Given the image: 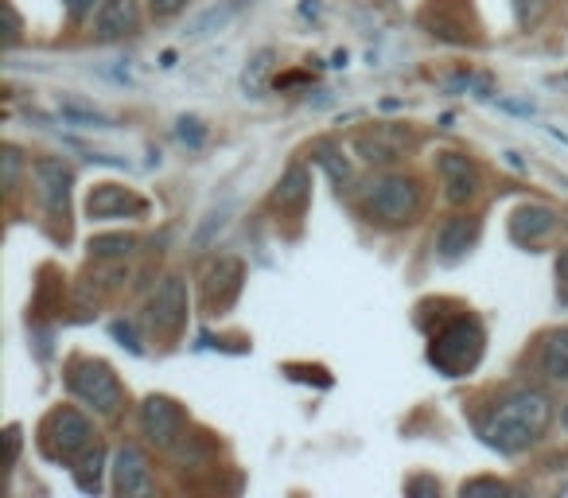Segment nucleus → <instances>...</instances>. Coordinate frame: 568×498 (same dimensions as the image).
I'll use <instances>...</instances> for the list:
<instances>
[{"instance_id":"1","label":"nucleus","mask_w":568,"mask_h":498,"mask_svg":"<svg viewBox=\"0 0 568 498\" xmlns=\"http://www.w3.org/2000/svg\"><path fill=\"white\" fill-rule=\"evenodd\" d=\"M553 421V405L549 397L537 390H518L506 401H498V409L483 421V440L498 452H522L549 428Z\"/></svg>"},{"instance_id":"2","label":"nucleus","mask_w":568,"mask_h":498,"mask_svg":"<svg viewBox=\"0 0 568 498\" xmlns=\"http://www.w3.org/2000/svg\"><path fill=\"white\" fill-rule=\"evenodd\" d=\"M479 355H483V327H479V320H471V316H460V320H452L448 327H440V335L428 347V362L436 370H444L448 378L467 374L479 362Z\"/></svg>"},{"instance_id":"3","label":"nucleus","mask_w":568,"mask_h":498,"mask_svg":"<svg viewBox=\"0 0 568 498\" xmlns=\"http://www.w3.org/2000/svg\"><path fill=\"white\" fill-rule=\"evenodd\" d=\"M366 207L378 222L386 226H401V222H413L421 211V187L409 176H386L378 179L366 195Z\"/></svg>"},{"instance_id":"4","label":"nucleus","mask_w":568,"mask_h":498,"mask_svg":"<svg viewBox=\"0 0 568 498\" xmlns=\"http://www.w3.org/2000/svg\"><path fill=\"white\" fill-rule=\"evenodd\" d=\"M67 382H71L74 397H82L90 409H98L106 417L121 409V386H117V378H113V370L106 362L78 358V362H71V378Z\"/></svg>"},{"instance_id":"5","label":"nucleus","mask_w":568,"mask_h":498,"mask_svg":"<svg viewBox=\"0 0 568 498\" xmlns=\"http://www.w3.org/2000/svg\"><path fill=\"white\" fill-rule=\"evenodd\" d=\"M90 421L78 413V409H59V413H51V421H47V452L55 456V460H74L78 452H86L90 448Z\"/></svg>"},{"instance_id":"6","label":"nucleus","mask_w":568,"mask_h":498,"mask_svg":"<svg viewBox=\"0 0 568 498\" xmlns=\"http://www.w3.org/2000/svg\"><path fill=\"white\" fill-rule=\"evenodd\" d=\"M148 323L156 335H176L187 323V288L179 277H164L148 300Z\"/></svg>"},{"instance_id":"7","label":"nucleus","mask_w":568,"mask_h":498,"mask_svg":"<svg viewBox=\"0 0 568 498\" xmlns=\"http://www.w3.org/2000/svg\"><path fill=\"white\" fill-rule=\"evenodd\" d=\"M141 428L156 448H172L179 440V432H183V413L168 397H148L141 405Z\"/></svg>"},{"instance_id":"8","label":"nucleus","mask_w":568,"mask_h":498,"mask_svg":"<svg viewBox=\"0 0 568 498\" xmlns=\"http://www.w3.org/2000/svg\"><path fill=\"white\" fill-rule=\"evenodd\" d=\"M144 211H148V203H144L141 195H133V191L117 187V183H98V187L90 191V199H86V214H90L94 222L129 218V214H144Z\"/></svg>"},{"instance_id":"9","label":"nucleus","mask_w":568,"mask_h":498,"mask_svg":"<svg viewBox=\"0 0 568 498\" xmlns=\"http://www.w3.org/2000/svg\"><path fill=\"white\" fill-rule=\"evenodd\" d=\"M242 261L238 257H218L211 269H207V281H203V296H207V308L222 312L234 304V296L242 292Z\"/></svg>"},{"instance_id":"10","label":"nucleus","mask_w":568,"mask_h":498,"mask_svg":"<svg viewBox=\"0 0 568 498\" xmlns=\"http://www.w3.org/2000/svg\"><path fill=\"white\" fill-rule=\"evenodd\" d=\"M436 168H440V179H444L452 203H467L479 195V164L475 160H467L460 152H440Z\"/></svg>"},{"instance_id":"11","label":"nucleus","mask_w":568,"mask_h":498,"mask_svg":"<svg viewBox=\"0 0 568 498\" xmlns=\"http://www.w3.org/2000/svg\"><path fill=\"white\" fill-rule=\"evenodd\" d=\"M36 183H39L43 203H47V211L67 214V203H71V168H67L63 160H39Z\"/></svg>"},{"instance_id":"12","label":"nucleus","mask_w":568,"mask_h":498,"mask_svg":"<svg viewBox=\"0 0 568 498\" xmlns=\"http://www.w3.org/2000/svg\"><path fill=\"white\" fill-rule=\"evenodd\" d=\"M137 28H141V8H137V0H102L98 20H94L98 39L133 36Z\"/></svg>"},{"instance_id":"13","label":"nucleus","mask_w":568,"mask_h":498,"mask_svg":"<svg viewBox=\"0 0 568 498\" xmlns=\"http://www.w3.org/2000/svg\"><path fill=\"white\" fill-rule=\"evenodd\" d=\"M113 487H117V495H148L152 491V471H148V460L141 456V448L129 444V448L117 452Z\"/></svg>"},{"instance_id":"14","label":"nucleus","mask_w":568,"mask_h":498,"mask_svg":"<svg viewBox=\"0 0 568 498\" xmlns=\"http://www.w3.org/2000/svg\"><path fill=\"white\" fill-rule=\"evenodd\" d=\"M479 242V218H448L444 222V230H440V238H436V249H440V257L444 261H460L467 249Z\"/></svg>"},{"instance_id":"15","label":"nucleus","mask_w":568,"mask_h":498,"mask_svg":"<svg viewBox=\"0 0 568 498\" xmlns=\"http://www.w3.org/2000/svg\"><path fill=\"white\" fill-rule=\"evenodd\" d=\"M355 148L366 164H393L401 156V148H405V137L393 133V129H374V133H362Z\"/></svg>"},{"instance_id":"16","label":"nucleus","mask_w":568,"mask_h":498,"mask_svg":"<svg viewBox=\"0 0 568 498\" xmlns=\"http://www.w3.org/2000/svg\"><path fill=\"white\" fill-rule=\"evenodd\" d=\"M308 195H312V176H308V168L292 164L281 176V183H277V191H273V207H281V211H304Z\"/></svg>"},{"instance_id":"17","label":"nucleus","mask_w":568,"mask_h":498,"mask_svg":"<svg viewBox=\"0 0 568 498\" xmlns=\"http://www.w3.org/2000/svg\"><path fill=\"white\" fill-rule=\"evenodd\" d=\"M510 230H514L518 242H541L545 234L557 230V214L549 211V207H522V211L514 214Z\"/></svg>"},{"instance_id":"18","label":"nucleus","mask_w":568,"mask_h":498,"mask_svg":"<svg viewBox=\"0 0 568 498\" xmlns=\"http://www.w3.org/2000/svg\"><path fill=\"white\" fill-rule=\"evenodd\" d=\"M541 370H545L553 382H568V327L553 331V335L541 343Z\"/></svg>"},{"instance_id":"19","label":"nucleus","mask_w":568,"mask_h":498,"mask_svg":"<svg viewBox=\"0 0 568 498\" xmlns=\"http://www.w3.org/2000/svg\"><path fill=\"white\" fill-rule=\"evenodd\" d=\"M98 475H102V448H86V460L78 463L74 479L82 491H98Z\"/></svg>"},{"instance_id":"20","label":"nucleus","mask_w":568,"mask_h":498,"mask_svg":"<svg viewBox=\"0 0 568 498\" xmlns=\"http://www.w3.org/2000/svg\"><path fill=\"white\" fill-rule=\"evenodd\" d=\"M133 238L129 234H113V238H90V253L94 257H129L133 253Z\"/></svg>"},{"instance_id":"21","label":"nucleus","mask_w":568,"mask_h":498,"mask_svg":"<svg viewBox=\"0 0 568 498\" xmlns=\"http://www.w3.org/2000/svg\"><path fill=\"white\" fill-rule=\"evenodd\" d=\"M269 67H273V51H261V55L253 59V67L246 71V78H242V86H246L249 94H257V90H261V82H265Z\"/></svg>"},{"instance_id":"22","label":"nucleus","mask_w":568,"mask_h":498,"mask_svg":"<svg viewBox=\"0 0 568 498\" xmlns=\"http://www.w3.org/2000/svg\"><path fill=\"white\" fill-rule=\"evenodd\" d=\"M545 8H549V0H514V16L522 28H533L545 16Z\"/></svg>"},{"instance_id":"23","label":"nucleus","mask_w":568,"mask_h":498,"mask_svg":"<svg viewBox=\"0 0 568 498\" xmlns=\"http://www.w3.org/2000/svg\"><path fill=\"white\" fill-rule=\"evenodd\" d=\"M463 495H510V487L498 479H475V483H463Z\"/></svg>"},{"instance_id":"24","label":"nucleus","mask_w":568,"mask_h":498,"mask_svg":"<svg viewBox=\"0 0 568 498\" xmlns=\"http://www.w3.org/2000/svg\"><path fill=\"white\" fill-rule=\"evenodd\" d=\"M320 164L327 168V172H331V179H335V183H347V179H351L347 164H343V160H339V156H335L331 148H320Z\"/></svg>"},{"instance_id":"25","label":"nucleus","mask_w":568,"mask_h":498,"mask_svg":"<svg viewBox=\"0 0 568 498\" xmlns=\"http://www.w3.org/2000/svg\"><path fill=\"white\" fill-rule=\"evenodd\" d=\"M16 168H20V152L8 148V152H4V183H8V187L16 183Z\"/></svg>"},{"instance_id":"26","label":"nucleus","mask_w":568,"mask_h":498,"mask_svg":"<svg viewBox=\"0 0 568 498\" xmlns=\"http://www.w3.org/2000/svg\"><path fill=\"white\" fill-rule=\"evenodd\" d=\"M148 4H152V12H156V16H176L187 0H148Z\"/></svg>"},{"instance_id":"27","label":"nucleus","mask_w":568,"mask_h":498,"mask_svg":"<svg viewBox=\"0 0 568 498\" xmlns=\"http://www.w3.org/2000/svg\"><path fill=\"white\" fill-rule=\"evenodd\" d=\"M63 4H67V12H71L74 20H82L86 12H94V4H98V0H63Z\"/></svg>"},{"instance_id":"28","label":"nucleus","mask_w":568,"mask_h":498,"mask_svg":"<svg viewBox=\"0 0 568 498\" xmlns=\"http://www.w3.org/2000/svg\"><path fill=\"white\" fill-rule=\"evenodd\" d=\"M557 281H561V300L568 304V249L561 253V261H557Z\"/></svg>"},{"instance_id":"29","label":"nucleus","mask_w":568,"mask_h":498,"mask_svg":"<svg viewBox=\"0 0 568 498\" xmlns=\"http://www.w3.org/2000/svg\"><path fill=\"white\" fill-rule=\"evenodd\" d=\"M195 125H199V121H179V137H183V141H191V144H199L203 141V133H199Z\"/></svg>"},{"instance_id":"30","label":"nucleus","mask_w":568,"mask_h":498,"mask_svg":"<svg viewBox=\"0 0 568 498\" xmlns=\"http://www.w3.org/2000/svg\"><path fill=\"white\" fill-rule=\"evenodd\" d=\"M4 16H8V43H16V36H20V24H16V12H12V4L4 8Z\"/></svg>"},{"instance_id":"31","label":"nucleus","mask_w":568,"mask_h":498,"mask_svg":"<svg viewBox=\"0 0 568 498\" xmlns=\"http://www.w3.org/2000/svg\"><path fill=\"white\" fill-rule=\"evenodd\" d=\"M561 421H565V428H568V405H565V413H561Z\"/></svg>"}]
</instances>
